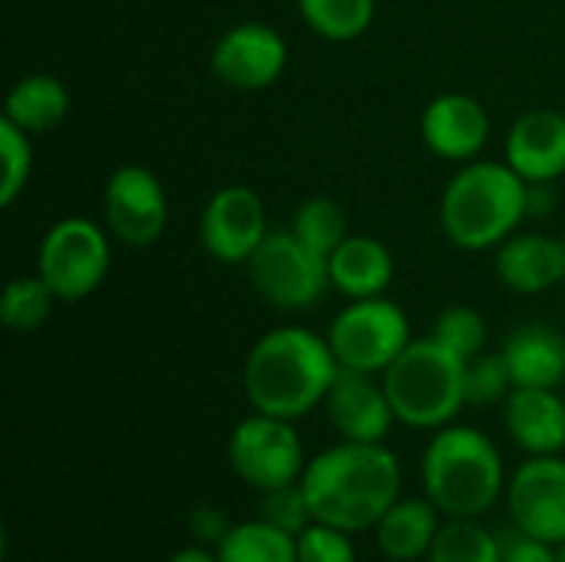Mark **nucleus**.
Here are the masks:
<instances>
[{
  "mask_svg": "<svg viewBox=\"0 0 565 562\" xmlns=\"http://www.w3.org/2000/svg\"><path fill=\"white\" fill-rule=\"evenodd\" d=\"M430 338H437L440 344L457 351L463 361H470V358L483 354V348H487V321L470 305H450L437 315Z\"/></svg>",
  "mask_w": 565,
  "mask_h": 562,
  "instance_id": "29",
  "label": "nucleus"
},
{
  "mask_svg": "<svg viewBox=\"0 0 565 562\" xmlns=\"http://www.w3.org/2000/svg\"><path fill=\"white\" fill-rule=\"evenodd\" d=\"M33 172L30 132L0 116V205H13Z\"/></svg>",
  "mask_w": 565,
  "mask_h": 562,
  "instance_id": "28",
  "label": "nucleus"
},
{
  "mask_svg": "<svg viewBox=\"0 0 565 562\" xmlns=\"http://www.w3.org/2000/svg\"><path fill=\"white\" fill-rule=\"evenodd\" d=\"M497 278L516 295H543L565 282V238L513 232L497 245Z\"/></svg>",
  "mask_w": 565,
  "mask_h": 562,
  "instance_id": "17",
  "label": "nucleus"
},
{
  "mask_svg": "<svg viewBox=\"0 0 565 562\" xmlns=\"http://www.w3.org/2000/svg\"><path fill=\"white\" fill-rule=\"evenodd\" d=\"M245 268L252 288L281 311H305L331 288L328 258L315 255L291 229L268 232Z\"/></svg>",
  "mask_w": 565,
  "mask_h": 562,
  "instance_id": "8",
  "label": "nucleus"
},
{
  "mask_svg": "<svg viewBox=\"0 0 565 562\" xmlns=\"http://www.w3.org/2000/svg\"><path fill=\"white\" fill-rule=\"evenodd\" d=\"M513 374L507 368L503 351L500 354H477L467 361V374H463V391H467V404L473 407H490L510 397L513 391Z\"/></svg>",
  "mask_w": 565,
  "mask_h": 562,
  "instance_id": "30",
  "label": "nucleus"
},
{
  "mask_svg": "<svg viewBox=\"0 0 565 562\" xmlns=\"http://www.w3.org/2000/svg\"><path fill=\"white\" fill-rule=\"evenodd\" d=\"M394 272H397V265H394L391 248L371 235H348L338 245V252L328 258L331 288L341 291L348 301L387 295Z\"/></svg>",
  "mask_w": 565,
  "mask_h": 562,
  "instance_id": "19",
  "label": "nucleus"
},
{
  "mask_svg": "<svg viewBox=\"0 0 565 562\" xmlns=\"http://www.w3.org/2000/svg\"><path fill=\"white\" fill-rule=\"evenodd\" d=\"M53 305H56V295L40 275H17L7 282L0 295V321L3 328L26 335L46 325Z\"/></svg>",
  "mask_w": 565,
  "mask_h": 562,
  "instance_id": "26",
  "label": "nucleus"
},
{
  "mask_svg": "<svg viewBox=\"0 0 565 562\" xmlns=\"http://www.w3.org/2000/svg\"><path fill=\"white\" fill-rule=\"evenodd\" d=\"M70 113V93L53 73H30L13 83L3 103V119L20 126L23 132H50Z\"/></svg>",
  "mask_w": 565,
  "mask_h": 562,
  "instance_id": "22",
  "label": "nucleus"
},
{
  "mask_svg": "<svg viewBox=\"0 0 565 562\" xmlns=\"http://www.w3.org/2000/svg\"><path fill=\"white\" fill-rule=\"evenodd\" d=\"M258 517L268 520V523H275V527H281V530H288V533H295V537H301L315 523L301 484H288V487L265 490L262 494V503H258Z\"/></svg>",
  "mask_w": 565,
  "mask_h": 562,
  "instance_id": "31",
  "label": "nucleus"
},
{
  "mask_svg": "<svg viewBox=\"0 0 565 562\" xmlns=\"http://www.w3.org/2000/svg\"><path fill=\"white\" fill-rule=\"evenodd\" d=\"M424 146L447 162H470L490 139V113L470 93H444L420 116Z\"/></svg>",
  "mask_w": 565,
  "mask_h": 562,
  "instance_id": "15",
  "label": "nucleus"
},
{
  "mask_svg": "<svg viewBox=\"0 0 565 562\" xmlns=\"http://www.w3.org/2000/svg\"><path fill=\"white\" fill-rule=\"evenodd\" d=\"M503 358L516 388H559L565 381V335L543 321L513 328Z\"/></svg>",
  "mask_w": 565,
  "mask_h": 562,
  "instance_id": "20",
  "label": "nucleus"
},
{
  "mask_svg": "<svg viewBox=\"0 0 565 562\" xmlns=\"http://www.w3.org/2000/svg\"><path fill=\"white\" fill-rule=\"evenodd\" d=\"M507 166L530 185H550L565 172V116L530 109L507 132Z\"/></svg>",
  "mask_w": 565,
  "mask_h": 562,
  "instance_id": "16",
  "label": "nucleus"
},
{
  "mask_svg": "<svg viewBox=\"0 0 565 562\" xmlns=\"http://www.w3.org/2000/svg\"><path fill=\"white\" fill-rule=\"evenodd\" d=\"M291 232L321 258H331L338 252V245L351 235L348 212L328 195H315V199L301 202L291 219Z\"/></svg>",
  "mask_w": 565,
  "mask_h": 562,
  "instance_id": "25",
  "label": "nucleus"
},
{
  "mask_svg": "<svg viewBox=\"0 0 565 562\" xmlns=\"http://www.w3.org/2000/svg\"><path fill=\"white\" fill-rule=\"evenodd\" d=\"M377 547L387 560L414 562L430 556L440 533V510L430 500H397L374 527Z\"/></svg>",
  "mask_w": 565,
  "mask_h": 562,
  "instance_id": "21",
  "label": "nucleus"
},
{
  "mask_svg": "<svg viewBox=\"0 0 565 562\" xmlns=\"http://www.w3.org/2000/svg\"><path fill=\"white\" fill-rule=\"evenodd\" d=\"M556 562H565V543L563 547H556Z\"/></svg>",
  "mask_w": 565,
  "mask_h": 562,
  "instance_id": "36",
  "label": "nucleus"
},
{
  "mask_svg": "<svg viewBox=\"0 0 565 562\" xmlns=\"http://www.w3.org/2000/svg\"><path fill=\"white\" fill-rule=\"evenodd\" d=\"M341 364L311 328L285 325L262 335L245 358V397L258 414L298 421L324 404Z\"/></svg>",
  "mask_w": 565,
  "mask_h": 562,
  "instance_id": "2",
  "label": "nucleus"
},
{
  "mask_svg": "<svg viewBox=\"0 0 565 562\" xmlns=\"http://www.w3.org/2000/svg\"><path fill=\"white\" fill-rule=\"evenodd\" d=\"M189 530H192V537L202 543V547H218L225 537H228V520H225V513L222 510H212V507H199L195 513H192V520H189Z\"/></svg>",
  "mask_w": 565,
  "mask_h": 562,
  "instance_id": "34",
  "label": "nucleus"
},
{
  "mask_svg": "<svg viewBox=\"0 0 565 562\" xmlns=\"http://www.w3.org/2000/svg\"><path fill=\"white\" fill-rule=\"evenodd\" d=\"M563 238H565V235H563Z\"/></svg>",
  "mask_w": 565,
  "mask_h": 562,
  "instance_id": "37",
  "label": "nucleus"
},
{
  "mask_svg": "<svg viewBox=\"0 0 565 562\" xmlns=\"http://www.w3.org/2000/svg\"><path fill=\"white\" fill-rule=\"evenodd\" d=\"M463 374L467 361L427 335L414 338L381 374V381L401 424L417 431H440L467 407Z\"/></svg>",
  "mask_w": 565,
  "mask_h": 562,
  "instance_id": "5",
  "label": "nucleus"
},
{
  "mask_svg": "<svg viewBox=\"0 0 565 562\" xmlns=\"http://www.w3.org/2000/svg\"><path fill=\"white\" fill-rule=\"evenodd\" d=\"M503 417L510 437L530 457H553L565 447V401L556 388H513Z\"/></svg>",
  "mask_w": 565,
  "mask_h": 562,
  "instance_id": "18",
  "label": "nucleus"
},
{
  "mask_svg": "<svg viewBox=\"0 0 565 562\" xmlns=\"http://www.w3.org/2000/svg\"><path fill=\"white\" fill-rule=\"evenodd\" d=\"M298 484L315 523L361 533L374 530L381 517L401 500V464L384 444L344 441L318 454Z\"/></svg>",
  "mask_w": 565,
  "mask_h": 562,
  "instance_id": "1",
  "label": "nucleus"
},
{
  "mask_svg": "<svg viewBox=\"0 0 565 562\" xmlns=\"http://www.w3.org/2000/svg\"><path fill=\"white\" fill-rule=\"evenodd\" d=\"M268 232L265 199L252 185H222L199 219L202 248L225 265H248Z\"/></svg>",
  "mask_w": 565,
  "mask_h": 562,
  "instance_id": "11",
  "label": "nucleus"
},
{
  "mask_svg": "<svg viewBox=\"0 0 565 562\" xmlns=\"http://www.w3.org/2000/svg\"><path fill=\"white\" fill-rule=\"evenodd\" d=\"M212 73L228 89L255 93L268 89L281 79L288 66V40L271 26L258 20H245L228 26L215 46H212Z\"/></svg>",
  "mask_w": 565,
  "mask_h": 562,
  "instance_id": "12",
  "label": "nucleus"
},
{
  "mask_svg": "<svg viewBox=\"0 0 565 562\" xmlns=\"http://www.w3.org/2000/svg\"><path fill=\"white\" fill-rule=\"evenodd\" d=\"M324 338L341 368L364 374H384L414 341L407 311L387 295L348 301Z\"/></svg>",
  "mask_w": 565,
  "mask_h": 562,
  "instance_id": "7",
  "label": "nucleus"
},
{
  "mask_svg": "<svg viewBox=\"0 0 565 562\" xmlns=\"http://www.w3.org/2000/svg\"><path fill=\"white\" fill-rule=\"evenodd\" d=\"M298 562H358V553L351 547V533L328 523H311L298 537Z\"/></svg>",
  "mask_w": 565,
  "mask_h": 562,
  "instance_id": "32",
  "label": "nucleus"
},
{
  "mask_svg": "<svg viewBox=\"0 0 565 562\" xmlns=\"http://www.w3.org/2000/svg\"><path fill=\"white\" fill-rule=\"evenodd\" d=\"M324 407L334 431L351 444H384V437L397 421L384 381H374V374L351 371V368L338 371L324 397Z\"/></svg>",
  "mask_w": 565,
  "mask_h": 562,
  "instance_id": "14",
  "label": "nucleus"
},
{
  "mask_svg": "<svg viewBox=\"0 0 565 562\" xmlns=\"http://www.w3.org/2000/svg\"><path fill=\"white\" fill-rule=\"evenodd\" d=\"M507 503L513 527L563 547L565 543V460L563 457H530L507 487Z\"/></svg>",
  "mask_w": 565,
  "mask_h": 562,
  "instance_id": "13",
  "label": "nucleus"
},
{
  "mask_svg": "<svg viewBox=\"0 0 565 562\" xmlns=\"http://www.w3.org/2000/svg\"><path fill=\"white\" fill-rule=\"evenodd\" d=\"M530 215V182L507 162H463L440 195L444 235L467 252L507 242Z\"/></svg>",
  "mask_w": 565,
  "mask_h": 562,
  "instance_id": "3",
  "label": "nucleus"
},
{
  "mask_svg": "<svg viewBox=\"0 0 565 562\" xmlns=\"http://www.w3.org/2000/svg\"><path fill=\"white\" fill-rule=\"evenodd\" d=\"M430 562H500V537L470 517H450L430 547Z\"/></svg>",
  "mask_w": 565,
  "mask_h": 562,
  "instance_id": "27",
  "label": "nucleus"
},
{
  "mask_svg": "<svg viewBox=\"0 0 565 562\" xmlns=\"http://www.w3.org/2000/svg\"><path fill=\"white\" fill-rule=\"evenodd\" d=\"M169 562H218V556L209 553L205 547H185V550H179Z\"/></svg>",
  "mask_w": 565,
  "mask_h": 562,
  "instance_id": "35",
  "label": "nucleus"
},
{
  "mask_svg": "<svg viewBox=\"0 0 565 562\" xmlns=\"http://www.w3.org/2000/svg\"><path fill=\"white\" fill-rule=\"evenodd\" d=\"M427 500L447 517H483L503 494V457L477 427L447 424L420 460Z\"/></svg>",
  "mask_w": 565,
  "mask_h": 562,
  "instance_id": "4",
  "label": "nucleus"
},
{
  "mask_svg": "<svg viewBox=\"0 0 565 562\" xmlns=\"http://www.w3.org/2000/svg\"><path fill=\"white\" fill-rule=\"evenodd\" d=\"M109 262V229L83 215L53 222L36 248V275L50 285L56 301L89 298L106 282Z\"/></svg>",
  "mask_w": 565,
  "mask_h": 562,
  "instance_id": "6",
  "label": "nucleus"
},
{
  "mask_svg": "<svg viewBox=\"0 0 565 562\" xmlns=\"http://www.w3.org/2000/svg\"><path fill=\"white\" fill-rule=\"evenodd\" d=\"M497 537H500V562H556L553 543H543L516 527Z\"/></svg>",
  "mask_w": 565,
  "mask_h": 562,
  "instance_id": "33",
  "label": "nucleus"
},
{
  "mask_svg": "<svg viewBox=\"0 0 565 562\" xmlns=\"http://www.w3.org/2000/svg\"><path fill=\"white\" fill-rule=\"evenodd\" d=\"M301 20L331 43H351L374 23L377 0H298Z\"/></svg>",
  "mask_w": 565,
  "mask_h": 562,
  "instance_id": "24",
  "label": "nucleus"
},
{
  "mask_svg": "<svg viewBox=\"0 0 565 562\" xmlns=\"http://www.w3.org/2000/svg\"><path fill=\"white\" fill-rule=\"evenodd\" d=\"M103 215L113 238L146 248L162 238L169 225V199L149 166H119L103 189Z\"/></svg>",
  "mask_w": 565,
  "mask_h": 562,
  "instance_id": "10",
  "label": "nucleus"
},
{
  "mask_svg": "<svg viewBox=\"0 0 565 562\" xmlns=\"http://www.w3.org/2000/svg\"><path fill=\"white\" fill-rule=\"evenodd\" d=\"M215 556L218 562H298V537L258 517L232 527Z\"/></svg>",
  "mask_w": 565,
  "mask_h": 562,
  "instance_id": "23",
  "label": "nucleus"
},
{
  "mask_svg": "<svg viewBox=\"0 0 565 562\" xmlns=\"http://www.w3.org/2000/svg\"><path fill=\"white\" fill-rule=\"evenodd\" d=\"M228 464L235 477L255 487L258 494L298 484L308 467L301 437L291 421L258 411L235 424L228 437Z\"/></svg>",
  "mask_w": 565,
  "mask_h": 562,
  "instance_id": "9",
  "label": "nucleus"
}]
</instances>
